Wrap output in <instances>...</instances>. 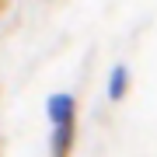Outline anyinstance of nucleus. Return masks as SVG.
<instances>
[{"instance_id":"obj_1","label":"nucleus","mask_w":157,"mask_h":157,"mask_svg":"<svg viewBox=\"0 0 157 157\" xmlns=\"http://www.w3.org/2000/svg\"><path fill=\"white\" fill-rule=\"evenodd\" d=\"M49 115L56 119V122H70V115H73V101L70 94H56L49 101Z\"/></svg>"},{"instance_id":"obj_2","label":"nucleus","mask_w":157,"mask_h":157,"mask_svg":"<svg viewBox=\"0 0 157 157\" xmlns=\"http://www.w3.org/2000/svg\"><path fill=\"white\" fill-rule=\"evenodd\" d=\"M122 91H126V70L119 67V70L112 73V84H108V94H112V98H122Z\"/></svg>"}]
</instances>
